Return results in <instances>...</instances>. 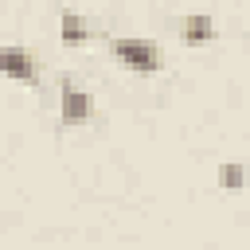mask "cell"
<instances>
[{
	"instance_id": "cell-1",
	"label": "cell",
	"mask_w": 250,
	"mask_h": 250,
	"mask_svg": "<svg viewBox=\"0 0 250 250\" xmlns=\"http://www.w3.org/2000/svg\"><path fill=\"white\" fill-rule=\"evenodd\" d=\"M113 55L121 66H129L137 74H156L164 66V51L148 39H113Z\"/></svg>"
},
{
	"instance_id": "cell-2",
	"label": "cell",
	"mask_w": 250,
	"mask_h": 250,
	"mask_svg": "<svg viewBox=\"0 0 250 250\" xmlns=\"http://www.w3.org/2000/svg\"><path fill=\"white\" fill-rule=\"evenodd\" d=\"M0 74H8L16 82H35L39 78V62L23 47H0Z\"/></svg>"
},
{
	"instance_id": "cell-3",
	"label": "cell",
	"mask_w": 250,
	"mask_h": 250,
	"mask_svg": "<svg viewBox=\"0 0 250 250\" xmlns=\"http://www.w3.org/2000/svg\"><path fill=\"white\" fill-rule=\"evenodd\" d=\"M211 35H215V23H211L207 16H184V20H180V39H184V43L195 47V43H207Z\"/></svg>"
},
{
	"instance_id": "cell-4",
	"label": "cell",
	"mask_w": 250,
	"mask_h": 250,
	"mask_svg": "<svg viewBox=\"0 0 250 250\" xmlns=\"http://www.w3.org/2000/svg\"><path fill=\"white\" fill-rule=\"evenodd\" d=\"M90 117V98L78 86H62V121H86Z\"/></svg>"
},
{
	"instance_id": "cell-5",
	"label": "cell",
	"mask_w": 250,
	"mask_h": 250,
	"mask_svg": "<svg viewBox=\"0 0 250 250\" xmlns=\"http://www.w3.org/2000/svg\"><path fill=\"white\" fill-rule=\"evenodd\" d=\"M86 35H90V31H86V23H82L74 12H62V39H66V43H82Z\"/></svg>"
},
{
	"instance_id": "cell-6",
	"label": "cell",
	"mask_w": 250,
	"mask_h": 250,
	"mask_svg": "<svg viewBox=\"0 0 250 250\" xmlns=\"http://www.w3.org/2000/svg\"><path fill=\"white\" fill-rule=\"evenodd\" d=\"M227 188H230V191L242 188V168H238V164H227Z\"/></svg>"
}]
</instances>
